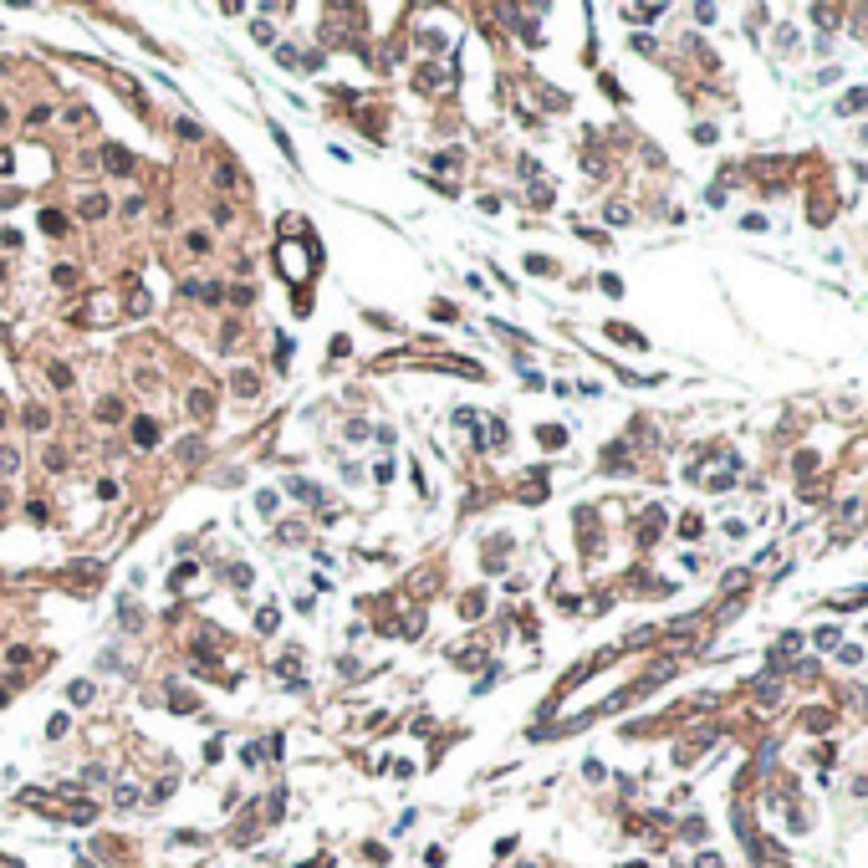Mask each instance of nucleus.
<instances>
[{"label":"nucleus","mask_w":868,"mask_h":868,"mask_svg":"<svg viewBox=\"0 0 868 868\" xmlns=\"http://www.w3.org/2000/svg\"><path fill=\"white\" fill-rule=\"evenodd\" d=\"M41 230H47L52 241H67V235H72V220H67L61 210H41Z\"/></svg>","instance_id":"f257e3e1"},{"label":"nucleus","mask_w":868,"mask_h":868,"mask_svg":"<svg viewBox=\"0 0 868 868\" xmlns=\"http://www.w3.org/2000/svg\"><path fill=\"white\" fill-rule=\"evenodd\" d=\"M128 434H133L138 450H154V445H159V424H154V419H133V424H128Z\"/></svg>","instance_id":"f03ea898"},{"label":"nucleus","mask_w":868,"mask_h":868,"mask_svg":"<svg viewBox=\"0 0 868 868\" xmlns=\"http://www.w3.org/2000/svg\"><path fill=\"white\" fill-rule=\"evenodd\" d=\"M102 164H107V174H128V169H133V154L118 148V143H107V148H102Z\"/></svg>","instance_id":"7ed1b4c3"},{"label":"nucleus","mask_w":868,"mask_h":868,"mask_svg":"<svg viewBox=\"0 0 868 868\" xmlns=\"http://www.w3.org/2000/svg\"><path fill=\"white\" fill-rule=\"evenodd\" d=\"M230 388H235L241 399H255V394H260V378L251 373V368H235V373H230Z\"/></svg>","instance_id":"20e7f679"},{"label":"nucleus","mask_w":868,"mask_h":868,"mask_svg":"<svg viewBox=\"0 0 868 868\" xmlns=\"http://www.w3.org/2000/svg\"><path fill=\"white\" fill-rule=\"evenodd\" d=\"M536 440H541V450H562V445H567V429H562V424H541Z\"/></svg>","instance_id":"39448f33"},{"label":"nucleus","mask_w":868,"mask_h":868,"mask_svg":"<svg viewBox=\"0 0 868 868\" xmlns=\"http://www.w3.org/2000/svg\"><path fill=\"white\" fill-rule=\"evenodd\" d=\"M47 424H52L47 404H26V429H31V434H47Z\"/></svg>","instance_id":"423d86ee"},{"label":"nucleus","mask_w":868,"mask_h":868,"mask_svg":"<svg viewBox=\"0 0 868 868\" xmlns=\"http://www.w3.org/2000/svg\"><path fill=\"white\" fill-rule=\"evenodd\" d=\"M189 414H194V419H210V414H215V399L205 394V388H194V394H189Z\"/></svg>","instance_id":"0eeeda50"},{"label":"nucleus","mask_w":868,"mask_h":868,"mask_svg":"<svg viewBox=\"0 0 868 868\" xmlns=\"http://www.w3.org/2000/svg\"><path fill=\"white\" fill-rule=\"evenodd\" d=\"M82 215H87V220H102V215H107V200H102V194H82Z\"/></svg>","instance_id":"6e6552de"},{"label":"nucleus","mask_w":868,"mask_h":868,"mask_svg":"<svg viewBox=\"0 0 868 868\" xmlns=\"http://www.w3.org/2000/svg\"><path fill=\"white\" fill-rule=\"evenodd\" d=\"M486 613V593H465V603H460V618H481Z\"/></svg>","instance_id":"1a4fd4ad"},{"label":"nucleus","mask_w":868,"mask_h":868,"mask_svg":"<svg viewBox=\"0 0 868 868\" xmlns=\"http://www.w3.org/2000/svg\"><path fill=\"white\" fill-rule=\"evenodd\" d=\"M97 419H102V424L123 419V399H102V404H97Z\"/></svg>","instance_id":"9d476101"},{"label":"nucleus","mask_w":868,"mask_h":868,"mask_svg":"<svg viewBox=\"0 0 868 868\" xmlns=\"http://www.w3.org/2000/svg\"><path fill=\"white\" fill-rule=\"evenodd\" d=\"M526 271H536V276H557V260H547V255H526Z\"/></svg>","instance_id":"9b49d317"},{"label":"nucleus","mask_w":868,"mask_h":868,"mask_svg":"<svg viewBox=\"0 0 868 868\" xmlns=\"http://www.w3.org/2000/svg\"><path fill=\"white\" fill-rule=\"evenodd\" d=\"M41 460H47V470H67V450H41Z\"/></svg>","instance_id":"f8f14e48"},{"label":"nucleus","mask_w":868,"mask_h":868,"mask_svg":"<svg viewBox=\"0 0 868 868\" xmlns=\"http://www.w3.org/2000/svg\"><path fill=\"white\" fill-rule=\"evenodd\" d=\"M16 465H20V460H16V450H11V445H0V481H6V475H16Z\"/></svg>","instance_id":"ddd939ff"},{"label":"nucleus","mask_w":868,"mask_h":868,"mask_svg":"<svg viewBox=\"0 0 868 868\" xmlns=\"http://www.w3.org/2000/svg\"><path fill=\"white\" fill-rule=\"evenodd\" d=\"M184 246H189L194 255H205V251H210V235H205V230H189V235H184Z\"/></svg>","instance_id":"4468645a"},{"label":"nucleus","mask_w":868,"mask_h":868,"mask_svg":"<svg viewBox=\"0 0 868 868\" xmlns=\"http://www.w3.org/2000/svg\"><path fill=\"white\" fill-rule=\"evenodd\" d=\"M52 383L56 388H72V368L67 363H52Z\"/></svg>","instance_id":"2eb2a0df"},{"label":"nucleus","mask_w":868,"mask_h":868,"mask_svg":"<svg viewBox=\"0 0 868 868\" xmlns=\"http://www.w3.org/2000/svg\"><path fill=\"white\" fill-rule=\"evenodd\" d=\"M52 281H56V287H77V266H56Z\"/></svg>","instance_id":"dca6fc26"},{"label":"nucleus","mask_w":868,"mask_h":868,"mask_svg":"<svg viewBox=\"0 0 868 868\" xmlns=\"http://www.w3.org/2000/svg\"><path fill=\"white\" fill-rule=\"evenodd\" d=\"M287 490H291V495H301V501H322V495H317V486H307V481H291Z\"/></svg>","instance_id":"f3484780"},{"label":"nucleus","mask_w":868,"mask_h":868,"mask_svg":"<svg viewBox=\"0 0 868 868\" xmlns=\"http://www.w3.org/2000/svg\"><path fill=\"white\" fill-rule=\"evenodd\" d=\"M276 61H281V67H296L301 52H296V47H276Z\"/></svg>","instance_id":"a211bd4d"},{"label":"nucleus","mask_w":868,"mask_h":868,"mask_svg":"<svg viewBox=\"0 0 868 868\" xmlns=\"http://www.w3.org/2000/svg\"><path fill=\"white\" fill-rule=\"evenodd\" d=\"M255 628H260V634H271V628H276V608H260V618H255Z\"/></svg>","instance_id":"6ab92c4d"},{"label":"nucleus","mask_w":868,"mask_h":868,"mask_svg":"<svg viewBox=\"0 0 868 868\" xmlns=\"http://www.w3.org/2000/svg\"><path fill=\"white\" fill-rule=\"evenodd\" d=\"M287 363H291V342L276 337V368H287Z\"/></svg>","instance_id":"aec40b11"},{"label":"nucleus","mask_w":868,"mask_h":868,"mask_svg":"<svg viewBox=\"0 0 868 868\" xmlns=\"http://www.w3.org/2000/svg\"><path fill=\"white\" fill-rule=\"evenodd\" d=\"M169 705H174V710H194V694H184V689H174V694H169Z\"/></svg>","instance_id":"412c9836"},{"label":"nucleus","mask_w":868,"mask_h":868,"mask_svg":"<svg viewBox=\"0 0 868 868\" xmlns=\"http://www.w3.org/2000/svg\"><path fill=\"white\" fill-rule=\"evenodd\" d=\"M271 138L281 143V154H291V138H287V128H281V123H271Z\"/></svg>","instance_id":"4be33fe9"},{"label":"nucleus","mask_w":868,"mask_h":868,"mask_svg":"<svg viewBox=\"0 0 868 868\" xmlns=\"http://www.w3.org/2000/svg\"><path fill=\"white\" fill-rule=\"evenodd\" d=\"M251 296H255L251 287H235V291H230V301H235V307H251Z\"/></svg>","instance_id":"5701e85b"},{"label":"nucleus","mask_w":868,"mask_h":868,"mask_svg":"<svg viewBox=\"0 0 868 868\" xmlns=\"http://www.w3.org/2000/svg\"><path fill=\"white\" fill-rule=\"evenodd\" d=\"M72 700L87 705V700H92V685H82V680H77V685H72Z\"/></svg>","instance_id":"b1692460"},{"label":"nucleus","mask_w":868,"mask_h":868,"mask_svg":"<svg viewBox=\"0 0 868 868\" xmlns=\"http://www.w3.org/2000/svg\"><path fill=\"white\" fill-rule=\"evenodd\" d=\"M138 802V787H118V807H133Z\"/></svg>","instance_id":"393cba45"},{"label":"nucleus","mask_w":868,"mask_h":868,"mask_svg":"<svg viewBox=\"0 0 868 868\" xmlns=\"http://www.w3.org/2000/svg\"><path fill=\"white\" fill-rule=\"evenodd\" d=\"M200 450H205V440H184V445H179V454H184V460H194Z\"/></svg>","instance_id":"a878e982"},{"label":"nucleus","mask_w":868,"mask_h":868,"mask_svg":"<svg viewBox=\"0 0 868 868\" xmlns=\"http://www.w3.org/2000/svg\"><path fill=\"white\" fill-rule=\"evenodd\" d=\"M16 169V159H11V148H0V174H11Z\"/></svg>","instance_id":"bb28decb"},{"label":"nucleus","mask_w":868,"mask_h":868,"mask_svg":"<svg viewBox=\"0 0 868 868\" xmlns=\"http://www.w3.org/2000/svg\"><path fill=\"white\" fill-rule=\"evenodd\" d=\"M0 128H11V107L6 102H0Z\"/></svg>","instance_id":"cd10ccee"},{"label":"nucleus","mask_w":868,"mask_h":868,"mask_svg":"<svg viewBox=\"0 0 868 868\" xmlns=\"http://www.w3.org/2000/svg\"><path fill=\"white\" fill-rule=\"evenodd\" d=\"M0 429H6V409H0Z\"/></svg>","instance_id":"c85d7f7f"},{"label":"nucleus","mask_w":868,"mask_h":868,"mask_svg":"<svg viewBox=\"0 0 868 868\" xmlns=\"http://www.w3.org/2000/svg\"><path fill=\"white\" fill-rule=\"evenodd\" d=\"M0 511H6V490H0Z\"/></svg>","instance_id":"c756f323"},{"label":"nucleus","mask_w":868,"mask_h":868,"mask_svg":"<svg viewBox=\"0 0 868 868\" xmlns=\"http://www.w3.org/2000/svg\"><path fill=\"white\" fill-rule=\"evenodd\" d=\"M0 281H6V260H0Z\"/></svg>","instance_id":"7c9ffc66"}]
</instances>
